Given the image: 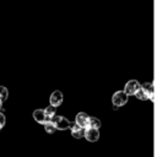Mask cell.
<instances>
[{"label":"cell","instance_id":"6da1fadb","mask_svg":"<svg viewBox=\"0 0 157 157\" xmlns=\"http://www.w3.org/2000/svg\"><path fill=\"white\" fill-rule=\"evenodd\" d=\"M128 99H129V96H128L124 91H118V92H115V93L113 94V97H112V103H113L114 109H118L119 107L126 104Z\"/></svg>","mask_w":157,"mask_h":157},{"label":"cell","instance_id":"7a4b0ae2","mask_svg":"<svg viewBox=\"0 0 157 157\" xmlns=\"http://www.w3.org/2000/svg\"><path fill=\"white\" fill-rule=\"evenodd\" d=\"M50 121L54 123L56 130H66V129H69L70 125H71V123H70L65 117H63V115H54Z\"/></svg>","mask_w":157,"mask_h":157},{"label":"cell","instance_id":"3957f363","mask_svg":"<svg viewBox=\"0 0 157 157\" xmlns=\"http://www.w3.org/2000/svg\"><path fill=\"white\" fill-rule=\"evenodd\" d=\"M141 87V85L139 83L137 80H130L125 83V87H124V92L128 94V96H135V93L139 91V88Z\"/></svg>","mask_w":157,"mask_h":157},{"label":"cell","instance_id":"277c9868","mask_svg":"<svg viewBox=\"0 0 157 157\" xmlns=\"http://www.w3.org/2000/svg\"><path fill=\"white\" fill-rule=\"evenodd\" d=\"M83 137L90 141V142H94L99 139V129H94V128H87L85 129V135Z\"/></svg>","mask_w":157,"mask_h":157},{"label":"cell","instance_id":"5b68a950","mask_svg":"<svg viewBox=\"0 0 157 157\" xmlns=\"http://www.w3.org/2000/svg\"><path fill=\"white\" fill-rule=\"evenodd\" d=\"M75 123L82 129H87L90 128V117L86 113H78L75 118Z\"/></svg>","mask_w":157,"mask_h":157},{"label":"cell","instance_id":"8992f818","mask_svg":"<svg viewBox=\"0 0 157 157\" xmlns=\"http://www.w3.org/2000/svg\"><path fill=\"white\" fill-rule=\"evenodd\" d=\"M50 105L53 107H59L61 103H63V93L60 91H54L52 94H50Z\"/></svg>","mask_w":157,"mask_h":157},{"label":"cell","instance_id":"52a82bcc","mask_svg":"<svg viewBox=\"0 0 157 157\" xmlns=\"http://www.w3.org/2000/svg\"><path fill=\"white\" fill-rule=\"evenodd\" d=\"M33 118H34V120H36L37 123L43 124V125H44L47 121H49L48 118H47V115H45L44 109H36V110L33 112Z\"/></svg>","mask_w":157,"mask_h":157},{"label":"cell","instance_id":"ba28073f","mask_svg":"<svg viewBox=\"0 0 157 157\" xmlns=\"http://www.w3.org/2000/svg\"><path fill=\"white\" fill-rule=\"evenodd\" d=\"M141 88L145 91L147 98L153 102V101H155V88H153V83H152V82H145V83L141 86Z\"/></svg>","mask_w":157,"mask_h":157},{"label":"cell","instance_id":"9c48e42d","mask_svg":"<svg viewBox=\"0 0 157 157\" xmlns=\"http://www.w3.org/2000/svg\"><path fill=\"white\" fill-rule=\"evenodd\" d=\"M70 130H71V135L75 139H81L85 135V129H82L81 126H78L76 123L70 125Z\"/></svg>","mask_w":157,"mask_h":157},{"label":"cell","instance_id":"30bf717a","mask_svg":"<svg viewBox=\"0 0 157 157\" xmlns=\"http://www.w3.org/2000/svg\"><path fill=\"white\" fill-rule=\"evenodd\" d=\"M55 110H56V107H53V105H48V107L44 109L45 115H47V118H48V120H49V121H50V120H52V118L55 115Z\"/></svg>","mask_w":157,"mask_h":157},{"label":"cell","instance_id":"8fae6325","mask_svg":"<svg viewBox=\"0 0 157 157\" xmlns=\"http://www.w3.org/2000/svg\"><path fill=\"white\" fill-rule=\"evenodd\" d=\"M90 128L99 129L101 128V120L96 117H90Z\"/></svg>","mask_w":157,"mask_h":157},{"label":"cell","instance_id":"7c38bea8","mask_svg":"<svg viewBox=\"0 0 157 157\" xmlns=\"http://www.w3.org/2000/svg\"><path fill=\"white\" fill-rule=\"evenodd\" d=\"M44 129H45V131H47L48 134H53V132L56 131V128H55L54 123H52V121H47V123L44 124Z\"/></svg>","mask_w":157,"mask_h":157},{"label":"cell","instance_id":"4fadbf2b","mask_svg":"<svg viewBox=\"0 0 157 157\" xmlns=\"http://www.w3.org/2000/svg\"><path fill=\"white\" fill-rule=\"evenodd\" d=\"M9 97V91L5 86H0V101L1 102H5Z\"/></svg>","mask_w":157,"mask_h":157},{"label":"cell","instance_id":"5bb4252c","mask_svg":"<svg viewBox=\"0 0 157 157\" xmlns=\"http://www.w3.org/2000/svg\"><path fill=\"white\" fill-rule=\"evenodd\" d=\"M135 96H136V98H139V99H141V101H145V99H148L147 98V96H146V93H145V91L140 87L139 88V91L135 93Z\"/></svg>","mask_w":157,"mask_h":157},{"label":"cell","instance_id":"9a60e30c","mask_svg":"<svg viewBox=\"0 0 157 157\" xmlns=\"http://www.w3.org/2000/svg\"><path fill=\"white\" fill-rule=\"evenodd\" d=\"M5 123H6V118H5V115L2 113H0V130L5 126Z\"/></svg>","mask_w":157,"mask_h":157},{"label":"cell","instance_id":"2e32d148","mask_svg":"<svg viewBox=\"0 0 157 157\" xmlns=\"http://www.w3.org/2000/svg\"><path fill=\"white\" fill-rule=\"evenodd\" d=\"M1 107H2V102L0 101V110H1Z\"/></svg>","mask_w":157,"mask_h":157}]
</instances>
